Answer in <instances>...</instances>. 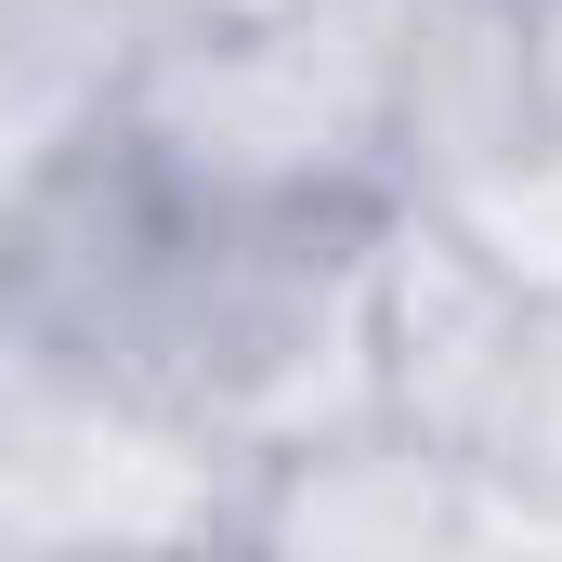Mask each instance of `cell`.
<instances>
[{
    "label": "cell",
    "instance_id": "6da1fadb",
    "mask_svg": "<svg viewBox=\"0 0 562 562\" xmlns=\"http://www.w3.org/2000/svg\"><path fill=\"white\" fill-rule=\"evenodd\" d=\"M236 510H249V458L0 327V550L236 537Z\"/></svg>",
    "mask_w": 562,
    "mask_h": 562
},
{
    "label": "cell",
    "instance_id": "7a4b0ae2",
    "mask_svg": "<svg viewBox=\"0 0 562 562\" xmlns=\"http://www.w3.org/2000/svg\"><path fill=\"white\" fill-rule=\"evenodd\" d=\"M537 301L550 288H524L471 223L393 196L380 210V419L471 458L497 431V393H510L524 340H537Z\"/></svg>",
    "mask_w": 562,
    "mask_h": 562
},
{
    "label": "cell",
    "instance_id": "3957f363",
    "mask_svg": "<svg viewBox=\"0 0 562 562\" xmlns=\"http://www.w3.org/2000/svg\"><path fill=\"white\" fill-rule=\"evenodd\" d=\"M236 537H262V550H484V484H471V458L367 419L262 458Z\"/></svg>",
    "mask_w": 562,
    "mask_h": 562
},
{
    "label": "cell",
    "instance_id": "277c9868",
    "mask_svg": "<svg viewBox=\"0 0 562 562\" xmlns=\"http://www.w3.org/2000/svg\"><path fill=\"white\" fill-rule=\"evenodd\" d=\"M119 40H157V26H210V13H249V0H92Z\"/></svg>",
    "mask_w": 562,
    "mask_h": 562
}]
</instances>
